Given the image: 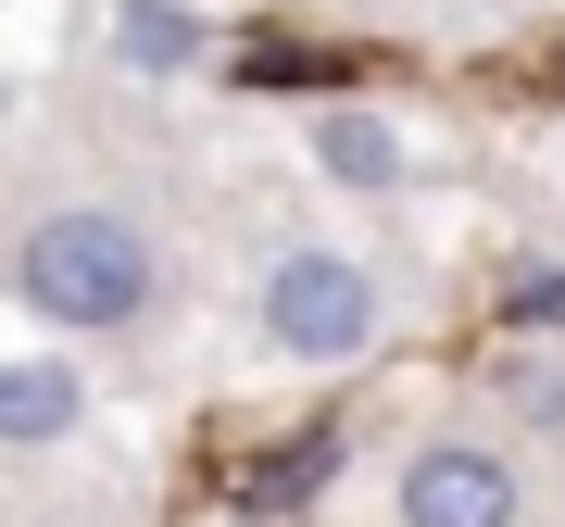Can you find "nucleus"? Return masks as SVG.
<instances>
[{
  "instance_id": "obj_1",
  "label": "nucleus",
  "mask_w": 565,
  "mask_h": 527,
  "mask_svg": "<svg viewBox=\"0 0 565 527\" xmlns=\"http://www.w3.org/2000/svg\"><path fill=\"white\" fill-rule=\"evenodd\" d=\"M13 289L51 326H139L151 314V239L126 214H51V226H25Z\"/></svg>"
},
{
  "instance_id": "obj_2",
  "label": "nucleus",
  "mask_w": 565,
  "mask_h": 527,
  "mask_svg": "<svg viewBox=\"0 0 565 527\" xmlns=\"http://www.w3.org/2000/svg\"><path fill=\"white\" fill-rule=\"evenodd\" d=\"M264 340H277L289 365H352V352L377 340V277H364L352 251H289L277 277H264Z\"/></svg>"
},
{
  "instance_id": "obj_3",
  "label": "nucleus",
  "mask_w": 565,
  "mask_h": 527,
  "mask_svg": "<svg viewBox=\"0 0 565 527\" xmlns=\"http://www.w3.org/2000/svg\"><path fill=\"white\" fill-rule=\"evenodd\" d=\"M403 527H515V465L490 440H427L403 465Z\"/></svg>"
},
{
  "instance_id": "obj_4",
  "label": "nucleus",
  "mask_w": 565,
  "mask_h": 527,
  "mask_svg": "<svg viewBox=\"0 0 565 527\" xmlns=\"http://www.w3.org/2000/svg\"><path fill=\"white\" fill-rule=\"evenodd\" d=\"M315 163H327V189H364V202H390L403 189V126L390 114H315Z\"/></svg>"
},
{
  "instance_id": "obj_5",
  "label": "nucleus",
  "mask_w": 565,
  "mask_h": 527,
  "mask_svg": "<svg viewBox=\"0 0 565 527\" xmlns=\"http://www.w3.org/2000/svg\"><path fill=\"white\" fill-rule=\"evenodd\" d=\"M76 415H88V377L76 365H0V440L13 452H39V440H76Z\"/></svg>"
},
{
  "instance_id": "obj_6",
  "label": "nucleus",
  "mask_w": 565,
  "mask_h": 527,
  "mask_svg": "<svg viewBox=\"0 0 565 527\" xmlns=\"http://www.w3.org/2000/svg\"><path fill=\"white\" fill-rule=\"evenodd\" d=\"M327 477H340V427H302L289 452H264V465H252V503H264V515H289V503H315Z\"/></svg>"
},
{
  "instance_id": "obj_7",
  "label": "nucleus",
  "mask_w": 565,
  "mask_h": 527,
  "mask_svg": "<svg viewBox=\"0 0 565 527\" xmlns=\"http://www.w3.org/2000/svg\"><path fill=\"white\" fill-rule=\"evenodd\" d=\"M114 39H126V63H151V76H163V63H189V51H202V25H189V13H163V0H126V25H114Z\"/></svg>"
},
{
  "instance_id": "obj_8",
  "label": "nucleus",
  "mask_w": 565,
  "mask_h": 527,
  "mask_svg": "<svg viewBox=\"0 0 565 527\" xmlns=\"http://www.w3.org/2000/svg\"><path fill=\"white\" fill-rule=\"evenodd\" d=\"M503 402H515L527 427H565V365H541V352H515V365H503Z\"/></svg>"
},
{
  "instance_id": "obj_9",
  "label": "nucleus",
  "mask_w": 565,
  "mask_h": 527,
  "mask_svg": "<svg viewBox=\"0 0 565 527\" xmlns=\"http://www.w3.org/2000/svg\"><path fill=\"white\" fill-rule=\"evenodd\" d=\"M503 314H515V326H565V264H515Z\"/></svg>"
}]
</instances>
